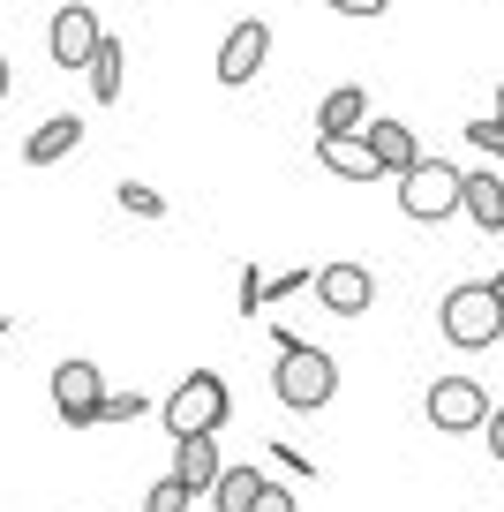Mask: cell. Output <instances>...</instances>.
Wrapping results in <instances>:
<instances>
[{
  "label": "cell",
  "instance_id": "14",
  "mask_svg": "<svg viewBox=\"0 0 504 512\" xmlns=\"http://www.w3.org/2000/svg\"><path fill=\"white\" fill-rule=\"evenodd\" d=\"M76 151H83V121H76V113H53V121L31 128L23 166H61V159H76Z\"/></svg>",
  "mask_w": 504,
  "mask_h": 512
},
{
  "label": "cell",
  "instance_id": "2",
  "mask_svg": "<svg viewBox=\"0 0 504 512\" xmlns=\"http://www.w3.org/2000/svg\"><path fill=\"white\" fill-rule=\"evenodd\" d=\"M437 332H444V347H459V354H489V347H504V309L489 302L482 279H459L437 302Z\"/></svg>",
  "mask_w": 504,
  "mask_h": 512
},
{
  "label": "cell",
  "instance_id": "19",
  "mask_svg": "<svg viewBox=\"0 0 504 512\" xmlns=\"http://www.w3.org/2000/svg\"><path fill=\"white\" fill-rule=\"evenodd\" d=\"M158 400H143V392H106L98 400V422H136V415H151Z\"/></svg>",
  "mask_w": 504,
  "mask_h": 512
},
{
  "label": "cell",
  "instance_id": "28",
  "mask_svg": "<svg viewBox=\"0 0 504 512\" xmlns=\"http://www.w3.org/2000/svg\"><path fill=\"white\" fill-rule=\"evenodd\" d=\"M482 287H489V302H497V309H504V272H497V279H482Z\"/></svg>",
  "mask_w": 504,
  "mask_h": 512
},
{
  "label": "cell",
  "instance_id": "29",
  "mask_svg": "<svg viewBox=\"0 0 504 512\" xmlns=\"http://www.w3.org/2000/svg\"><path fill=\"white\" fill-rule=\"evenodd\" d=\"M8 332H16V324H8V317H0V339H8Z\"/></svg>",
  "mask_w": 504,
  "mask_h": 512
},
{
  "label": "cell",
  "instance_id": "22",
  "mask_svg": "<svg viewBox=\"0 0 504 512\" xmlns=\"http://www.w3.org/2000/svg\"><path fill=\"white\" fill-rule=\"evenodd\" d=\"M234 309H241V317H256V309H264V272H256V264H241V294H234Z\"/></svg>",
  "mask_w": 504,
  "mask_h": 512
},
{
  "label": "cell",
  "instance_id": "7",
  "mask_svg": "<svg viewBox=\"0 0 504 512\" xmlns=\"http://www.w3.org/2000/svg\"><path fill=\"white\" fill-rule=\"evenodd\" d=\"M98 400H106V377H98V362H61L53 369V415L68 422V430H91L98 422Z\"/></svg>",
  "mask_w": 504,
  "mask_h": 512
},
{
  "label": "cell",
  "instance_id": "20",
  "mask_svg": "<svg viewBox=\"0 0 504 512\" xmlns=\"http://www.w3.org/2000/svg\"><path fill=\"white\" fill-rule=\"evenodd\" d=\"M467 144L489 151V159L504 166V113H482V121H467Z\"/></svg>",
  "mask_w": 504,
  "mask_h": 512
},
{
  "label": "cell",
  "instance_id": "12",
  "mask_svg": "<svg viewBox=\"0 0 504 512\" xmlns=\"http://www.w3.org/2000/svg\"><path fill=\"white\" fill-rule=\"evenodd\" d=\"M219 437H204V430H196V437H174V482H181V490H189V497H204L211 490V482H219Z\"/></svg>",
  "mask_w": 504,
  "mask_h": 512
},
{
  "label": "cell",
  "instance_id": "11",
  "mask_svg": "<svg viewBox=\"0 0 504 512\" xmlns=\"http://www.w3.org/2000/svg\"><path fill=\"white\" fill-rule=\"evenodd\" d=\"M369 121V91L362 83H339V91L316 98V144H331V136H362Z\"/></svg>",
  "mask_w": 504,
  "mask_h": 512
},
{
  "label": "cell",
  "instance_id": "1",
  "mask_svg": "<svg viewBox=\"0 0 504 512\" xmlns=\"http://www.w3.org/2000/svg\"><path fill=\"white\" fill-rule=\"evenodd\" d=\"M271 347H279L271 392H279L286 415H316V407L339 400V362H331L324 347H309V339H294V332H271Z\"/></svg>",
  "mask_w": 504,
  "mask_h": 512
},
{
  "label": "cell",
  "instance_id": "17",
  "mask_svg": "<svg viewBox=\"0 0 504 512\" xmlns=\"http://www.w3.org/2000/svg\"><path fill=\"white\" fill-rule=\"evenodd\" d=\"M256 482H264V475H256V467H219V482H211V512H249V497H256Z\"/></svg>",
  "mask_w": 504,
  "mask_h": 512
},
{
  "label": "cell",
  "instance_id": "9",
  "mask_svg": "<svg viewBox=\"0 0 504 512\" xmlns=\"http://www.w3.org/2000/svg\"><path fill=\"white\" fill-rule=\"evenodd\" d=\"M106 38V23H98V8H53V23H46V53H53V68H83L91 61V46Z\"/></svg>",
  "mask_w": 504,
  "mask_h": 512
},
{
  "label": "cell",
  "instance_id": "25",
  "mask_svg": "<svg viewBox=\"0 0 504 512\" xmlns=\"http://www.w3.org/2000/svg\"><path fill=\"white\" fill-rule=\"evenodd\" d=\"M482 445H489V460L504 467V407H489V415H482Z\"/></svg>",
  "mask_w": 504,
  "mask_h": 512
},
{
  "label": "cell",
  "instance_id": "15",
  "mask_svg": "<svg viewBox=\"0 0 504 512\" xmlns=\"http://www.w3.org/2000/svg\"><path fill=\"white\" fill-rule=\"evenodd\" d=\"M83 76H91V98H98V106H113V98H121V83H128V53H121V38H98L91 61H83Z\"/></svg>",
  "mask_w": 504,
  "mask_h": 512
},
{
  "label": "cell",
  "instance_id": "5",
  "mask_svg": "<svg viewBox=\"0 0 504 512\" xmlns=\"http://www.w3.org/2000/svg\"><path fill=\"white\" fill-rule=\"evenodd\" d=\"M422 415H429V430H444V437H474L482 415H489V392L474 377H437L422 392Z\"/></svg>",
  "mask_w": 504,
  "mask_h": 512
},
{
  "label": "cell",
  "instance_id": "24",
  "mask_svg": "<svg viewBox=\"0 0 504 512\" xmlns=\"http://www.w3.org/2000/svg\"><path fill=\"white\" fill-rule=\"evenodd\" d=\"M249 512H301V505H294V490H279V482H256Z\"/></svg>",
  "mask_w": 504,
  "mask_h": 512
},
{
  "label": "cell",
  "instance_id": "23",
  "mask_svg": "<svg viewBox=\"0 0 504 512\" xmlns=\"http://www.w3.org/2000/svg\"><path fill=\"white\" fill-rule=\"evenodd\" d=\"M286 294H309V264H301V272H279V279H264V309H271V302H286Z\"/></svg>",
  "mask_w": 504,
  "mask_h": 512
},
{
  "label": "cell",
  "instance_id": "21",
  "mask_svg": "<svg viewBox=\"0 0 504 512\" xmlns=\"http://www.w3.org/2000/svg\"><path fill=\"white\" fill-rule=\"evenodd\" d=\"M189 505H196V497L181 490L174 475H158V482H151V497H143V512H189Z\"/></svg>",
  "mask_w": 504,
  "mask_h": 512
},
{
  "label": "cell",
  "instance_id": "10",
  "mask_svg": "<svg viewBox=\"0 0 504 512\" xmlns=\"http://www.w3.org/2000/svg\"><path fill=\"white\" fill-rule=\"evenodd\" d=\"M459 219L474 234H504V174L497 166H459Z\"/></svg>",
  "mask_w": 504,
  "mask_h": 512
},
{
  "label": "cell",
  "instance_id": "6",
  "mask_svg": "<svg viewBox=\"0 0 504 512\" xmlns=\"http://www.w3.org/2000/svg\"><path fill=\"white\" fill-rule=\"evenodd\" d=\"M309 294L331 309V317H369V309H377V272L339 256V264H316L309 272Z\"/></svg>",
  "mask_w": 504,
  "mask_h": 512
},
{
  "label": "cell",
  "instance_id": "27",
  "mask_svg": "<svg viewBox=\"0 0 504 512\" xmlns=\"http://www.w3.org/2000/svg\"><path fill=\"white\" fill-rule=\"evenodd\" d=\"M8 91H16V68H8V53H0V98H8Z\"/></svg>",
  "mask_w": 504,
  "mask_h": 512
},
{
  "label": "cell",
  "instance_id": "26",
  "mask_svg": "<svg viewBox=\"0 0 504 512\" xmlns=\"http://www.w3.org/2000/svg\"><path fill=\"white\" fill-rule=\"evenodd\" d=\"M331 16H384V8H392V0H324Z\"/></svg>",
  "mask_w": 504,
  "mask_h": 512
},
{
  "label": "cell",
  "instance_id": "3",
  "mask_svg": "<svg viewBox=\"0 0 504 512\" xmlns=\"http://www.w3.org/2000/svg\"><path fill=\"white\" fill-rule=\"evenodd\" d=\"M158 415H166V430H174V437H196V430L219 437L226 415H234V392H226L219 369H189V377H181L174 392L158 400Z\"/></svg>",
  "mask_w": 504,
  "mask_h": 512
},
{
  "label": "cell",
  "instance_id": "16",
  "mask_svg": "<svg viewBox=\"0 0 504 512\" xmlns=\"http://www.w3.org/2000/svg\"><path fill=\"white\" fill-rule=\"evenodd\" d=\"M316 159H324L339 181H384V166L369 159V144H362V136H331V144H316Z\"/></svg>",
  "mask_w": 504,
  "mask_h": 512
},
{
  "label": "cell",
  "instance_id": "4",
  "mask_svg": "<svg viewBox=\"0 0 504 512\" xmlns=\"http://www.w3.org/2000/svg\"><path fill=\"white\" fill-rule=\"evenodd\" d=\"M399 181V219H414V226H444V219H459V166L452 159H414L407 174H392Z\"/></svg>",
  "mask_w": 504,
  "mask_h": 512
},
{
  "label": "cell",
  "instance_id": "13",
  "mask_svg": "<svg viewBox=\"0 0 504 512\" xmlns=\"http://www.w3.org/2000/svg\"><path fill=\"white\" fill-rule=\"evenodd\" d=\"M362 144H369V159H377L384 174H407V166L422 159V144H414V128H407V121H377V113L362 121Z\"/></svg>",
  "mask_w": 504,
  "mask_h": 512
},
{
  "label": "cell",
  "instance_id": "30",
  "mask_svg": "<svg viewBox=\"0 0 504 512\" xmlns=\"http://www.w3.org/2000/svg\"><path fill=\"white\" fill-rule=\"evenodd\" d=\"M497 113H504V83H497Z\"/></svg>",
  "mask_w": 504,
  "mask_h": 512
},
{
  "label": "cell",
  "instance_id": "8",
  "mask_svg": "<svg viewBox=\"0 0 504 512\" xmlns=\"http://www.w3.org/2000/svg\"><path fill=\"white\" fill-rule=\"evenodd\" d=\"M264 61H271V23L264 16H241L234 31H226V46H219V61H211V68H219L226 91H241V83H256V68H264Z\"/></svg>",
  "mask_w": 504,
  "mask_h": 512
},
{
  "label": "cell",
  "instance_id": "18",
  "mask_svg": "<svg viewBox=\"0 0 504 512\" xmlns=\"http://www.w3.org/2000/svg\"><path fill=\"white\" fill-rule=\"evenodd\" d=\"M113 196H121V211H128V219H166V196H158L151 181H121Z\"/></svg>",
  "mask_w": 504,
  "mask_h": 512
}]
</instances>
